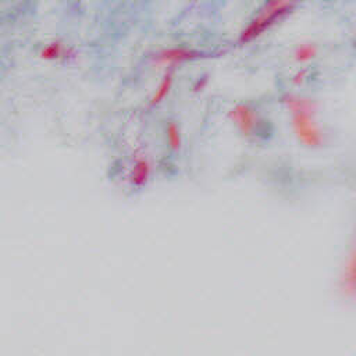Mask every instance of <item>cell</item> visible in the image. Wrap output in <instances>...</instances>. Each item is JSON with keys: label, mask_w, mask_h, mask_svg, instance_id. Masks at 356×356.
Returning a JSON list of instances; mask_svg holds the SVG:
<instances>
[{"label": "cell", "mask_w": 356, "mask_h": 356, "mask_svg": "<svg viewBox=\"0 0 356 356\" xmlns=\"http://www.w3.org/2000/svg\"><path fill=\"white\" fill-rule=\"evenodd\" d=\"M307 76H309V70L305 68V67H300V70H298V71L292 75L291 81H292L293 85L299 86V85H302V83L307 79Z\"/></svg>", "instance_id": "10"}, {"label": "cell", "mask_w": 356, "mask_h": 356, "mask_svg": "<svg viewBox=\"0 0 356 356\" xmlns=\"http://www.w3.org/2000/svg\"><path fill=\"white\" fill-rule=\"evenodd\" d=\"M320 53V47L317 43L306 40V42H300L298 43L293 49H292V60L298 64V65H307L312 61H314L317 58Z\"/></svg>", "instance_id": "9"}, {"label": "cell", "mask_w": 356, "mask_h": 356, "mask_svg": "<svg viewBox=\"0 0 356 356\" xmlns=\"http://www.w3.org/2000/svg\"><path fill=\"white\" fill-rule=\"evenodd\" d=\"M280 102L291 117V127L296 140L306 149H321L327 142V134L318 124V106L309 96L285 92Z\"/></svg>", "instance_id": "1"}, {"label": "cell", "mask_w": 356, "mask_h": 356, "mask_svg": "<svg viewBox=\"0 0 356 356\" xmlns=\"http://www.w3.org/2000/svg\"><path fill=\"white\" fill-rule=\"evenodd\" d=\"M153 175V163L146 156V153L139 152L134 153V157L131 160L128 174H127V182L132 191H140L147 186Z\"/></svg>", "instance_id": "6"}, {"label": "cell", "mask_w": 356, "mask_h": 356, "mask_svg": "<svg viewBox=\"0 0 356 356\" xmlns=\"http://www.w3.org/2000/svg\"><path fill=\"white\" fill-rule=\"evenodd\" d=\"M298 6L289 1H268L263 3L257 13L249 19V22L242 28L238 35V44H249L266 32L274 28L277 24L289 17Z\"/></svg>", "instance_id": "2"}, {"label": "cell", "mask_w": 356, "mask_h": 356, "mask_svg": "<svg viewBox=\"0 0 356 356\" xmlns=\"http://www.w3.org/2000/svg\"><path fill=\"white\" fill-rule=\"evenodd\" d=\"M175 81V68H164V72L156 85L154 90L152 92L149 100H147V107L154 108L159 107L171 93L172 86Z\"/></svg>", "instance_id": "7"}, {"label": "cell", "mask_w": 356, "mask_h": 356, "mask_svg": "<svg viewBox=\"0 0 356 356\" xmlns=\"http://www.w3.org/2000/svg\"><path fill=\"white\" fill-rule=\"evenodd\" d=\"M228 120L234 124L236 131L245 139H250L256 136L259 132V127L261 124V117L259 111L246 102H238L228 110Z\"/></svg>", "instance_id": "4"}, {"label": "cell", "mask_w": 356, "mask_h": 356, "mask_svg": "<svg viewBox=\"0 0 356 356\" xmlns=\"http://www.w3.org/2000/svg\"><path fill=\"white\" fill-rule=\"evenodd\" d=\"M163 132L168 150L172 153H179L184 147V135L179 122L174 118H167Z\"/></svg>", "instance_id": "8"}, {"label": "cell", "mask_w": 356, "mask_h": 356, "mask_svg": "<svg viewBox=\"0 0 356 356\" xmlns=\"http://www.w3.org/2000/svg\"><path fill=\"white\" fill-rule=\"evenodd\" d=\"M218 53L213 51H204L197 50L188 46H170L163 47L157 51H154L150 56V60L154 65L164 67V68H177L178 65L188 63V61H196V60H204L217 56Z\"/></svg>", "instance_id": "3"}, {"label": "cell", "mask_w": 356, "mask_h": 356, "mask_svg": "<svg viewBox=\"0 0 356 356\" xmlns=\"http://www.w3.org/2000/svg\"><path fill=\"white\" fill-rule=\"evenodd\" d=\"M36 56L49 63H70L76 58L78 50L68 42L54 38L44 40L36 47Z\"/></svg>", "instance_id": "5"}]
</instances>
